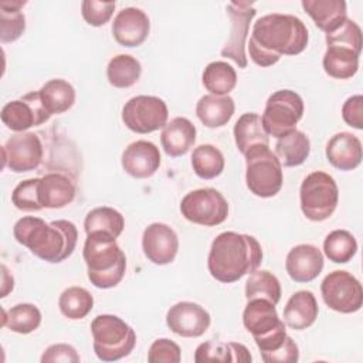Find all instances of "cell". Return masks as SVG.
Segmentation results:
<instances>
[{
	"instance_id": "obj_1",
	"label": "cell",
	"mask_w": 363,
	"mask_h": 363,
	"mask_svg": "<svg viewBox=\"0 0 363 363\" xmlns=\"http://www.w3.org/2000/svg\"><path fill=\"white\" fill-rule=\"evenodd\" d=\"M309 41L305 23L292 14H265L254 26L248 52L258 67H271L282 55L301 54Z\"/></svg>"
},
{
	"instance_id": "obj_2",
	"label": "cell",
	"mask_w": 363,
	"mask_h": 363,
	"mask_svg": "<svg viewBox=\"0 0 363 363\" xmlns=\"http://www.w3.org/2000/svg\"><path fill=\"white\" fill-rule=\"evenodd\" d=\"M16 241L30 250L40 259L58 264L71 257L77 247L78 231L68 220H54L45 223L40 217L27 216L13 227Z\"/></svg>"
},
{
	"instance_id": "obj_3",
	"label": "cell",
	"mask_w": 363,
	"mask_h": 363,
	"mask_svg": "<svg viewBox=\"0 0 363 363\" xmlns=\"http://www.w3.org/2000/svg\"><path fill=\"white\" fill-rule=\"evenodd\" d=\"M261 262L262 248L255 237L224 231L211 242L207 268L214 279L231 284L254 272Z\"/></svg>"
},
{
	"instance_id": "obj_4",
	"label": "cell",
	"mask_w": 363,
	"mask_h": 363,
	"mask_svg": "<svg viewBox=\"0 0 363 363\" xmlns=\"http://www.w3.org/2000/svg\"><path fill=\"white\" fill-rule=\"evenodd\" d=\"M82 257L86 264L88 279L94 286L109 289L123 279L126 257L118 245L116 238L102 233L88 234Z\"/></svg>"
},
{
	"instance_id": "obj_5",
	"label": "cell",
	"mask_w": 363,
	"mask_h": 363,
	"mask_svg": "<svg viewBox=\"0 0 363 363\" xmlns=\"http://www.w3.org/2000/svg\"><path fill=\"white\" fill-rule=\"evenodd\" d=\"M94 352L102 362H116L135 349V330L116 315H98L91 322Z\"/></svg>"
},
{
	"instance_id": "obj_6",
	"label": "cell",
	"mask_w": 363,
	"mask_h": 363,
	"mask_svg": "<svg viewBox=\"0 0 363 363\" xmlns=\"http://www.w3.org/2000/svg\"><path fill=\"white\" fill-rule=\"evenodd\" d=\"M245 183L248 190L261 199L274 197L284 183L282 164L269 146L259 145L245 155Z\"/></svg>"
},
{
	"instance_id": "obj_7",
	"label": "cell",
	"mask_w": 363,
	"mask_h": 363,
	"mask_svg": "<svg viewBox=\"0 0 363 363\" xmlns=\"http://www.w3.org/2000/svg\"><path fill=\"white\" fill-rule=\"evenodd\" d=\"M301 210L311 221H325L336 210L339 189L335 179L326 172L309 173L299 189Z\"/></svg>"
},
{
	"instance_id": "obj_8",
	"label": "cell",
	"mask_w": 363,
	"mask_h": 363,
	"mask_svg": "<svg viewBox=\"0 0 363 363\" xmlns=\"http://www.w3.org/2000/svg\"><path fill=\"white\" fill-rule=\"evenodd\" d=\"M303 99L295 91L279 89L269 95L261 116L268 136L278 139L296 129V123L303 116Z\"/></svg>"
},
{
	"instance_id": "obj_9",
	"label": "cell",
	"mask_w": 363,
	"mask_h": 363,
	"mask_svg": "<svg viewBox=\"0 0 363 363\" xmlns=\"http://www.w3.org/2000/svg\"><path fill=\"white\" fill-rule=\"evenodd\" d=\"M180 213L193 224L214 227L227 220L228 203L225 197L213 187L197 189L182 199Z\"/></svg>"
},
{
	"instance_id": "obj_10",
	"label": "cell",
	"mask_w": 363,
	"mask_h": 363,
	"mask_svg": "<svg viewBox=\"0 0 363 363\" xmlns=\"http://www.w3.org/2000/svg\"><path fill=\"white\" fill-rule=\"evenodd\" d=\"M320 292L326 306L335 312L354 313L363 305L362 284L347 271L329 272L320 284Z\"/></svg>"
},
{
	"instance_id": "obj_11",
	"label": "cell",
	"mask_w": 363,
	"mask_h": 363,
	"mask_svg": "<svg viewBox=\"0 0 363 363\" xmlns=\"http://www.w3.org/2000/svg\"><path fill=\"white\" fill-rule=\"evenodd\" d=\"M169 109L166 102L153 95L130 98L122 108V121L128 129L136 133H150L167 123Z\"/></svg>"
},
{
	"instance_id": "obj_12",
	"label": "cell",
	"mask_w": 363,
	"mask_h": 363,
	"mask_svg": "<svg viewBox=\"0 0 363 363\" xmlns=\"http://www.w3.org/2000/svg\"><path fill=\"white\" fill-rule=\"evenodd\" d=\"M225 10L231 21V33L220 54L221 57L233 60L238 68H247L248 60L245 54V45L250 24L255 17L257 10L254 4L248 1H230Z\"/></svg>"
},
{
	"instance_id": "obj_13",
	"label": "cell",
	"mask_w": 363,
	"mask_h": 363,
	"mask_svg": "<svg viewBox=\"0 0 363 363\" xmlns=\"http://www.w3.org/2000/svg\"><path fill=\"white\" fill-rule=\"evenodd\" d=\"M3 167L14 173H24L37 169L43 160L44 149L37 133L18 132L7 139L1 147Z\"/></svg>"
},
{
	"instance_id": "obj_14",
	"label": "cell",
	"mask_w": 363,
	"mask_h": 363,
	"mask_svg": "<svg viewBox=\"0 0 363 363\" xmlns=\"http://www.w3.org/2000/svg\"><path fill=\"white\" fill-rule=\"evenodd\" d=\"M3 125L14 132H26L31 126H40L45 123L51 115L45 111L40 92L31 91L23 95L20 99L7 102L0 113Z\"/></svg>"
},
{
	"instance_id": "obj_15",
	"label": "cell",
	"mask_w": 363,
	"mask_h": 363,
	"mask_svg": "<svg viewBox=\"0 0 363 363\" xmlns=\"http://www.w3.org/2000/svg\"><path fill=\"white\" fill-rule=\"evenodd\" d=\"M210 323V313L196 302H177L166 313L167 328L183 337H199L204 335Z\"/></svg>"
},
{
	"instance_id": "obj_16",
	"label": "cell",
	"mask_w": 363,
	"mask_h": 363,
	"mask_svg": "<svg viewBox=\"0 0 363 363\" xmlns=\"http://www.w3.org/2000/svg\"><path fill=\"white\" fill-rule=\"evenodd\" d=\"M142 250L145 257L155 265H167L177 255L179 237L170 225L152 223L143 230Z\"/></svg>"
},
{
	"instance_id": "obj_17",
	"label": "cell",
	"mask_w": 363,
	"mask_h": 363,
	"mask_svg": "<svg viewBox=\"0 0 363 363\" xmlns=\"http://www.w3.org/2000/svg\"><path fill=\"white\" fill-rule=\"evenodd\" d=\"M242 323L252 335L255 343L286 329L285 322L278 316L275 305L262 298L250 299L247 302L242 312Z\"/></svg>"
},
{
	"instance_id": "obj_18",
	"label": "cell",
	"mask_w": 363,
	"mask_h": 363,
	"mask_svg": "<svg viewBox=\"0 0 363 363\" xmlns=\"http://www.w3.org/2000/svg\"><path fill=\"white\" fill-rule=\"evenodd\" d=\"M150 31L147 14L138 7H125L113 18L112 35L122 47L133 48L142 45Z\"/></svg>"
},
{
	"instance_id": "obj_19",
	"label": "cell",
	"mask_w": 363,
	"mask_h": 363,
	"mask_svg": "<svg viewBox=\"0 0 363 363\" xmlns=\"http://www.w3.org/2000/svg\"><path fill=\"white\" fill-rule=\"evenodd\" d=\"M121 164L125 173L135 179L152 177L160 166L159 147L149 140H136L122 153Z\"/></svg>"
},
{
	"instance_id": "obj_20",
	"label": "cell",
	"mask_w": 363,
	"mask_h": 363,
	"mask_svg": "<svg viewBox=\"0 0 363 363\" xmlns=\"http://www.w3.org/2000/svg\"><path fill=\"white\" fill-rule=\"evenodd\" d=\"M285 269L292 281L299 284L311 282L323 269V254L312 244L295 245L286 254Z\"/></svg>"
},
{
	"instance_id": "obj_21",
	"label": "cell",
	"mask_w": 363,
	"mask_h": 363,
	"mask_svg": "<svg viewBox=\"0 0 363 363\" xmlns=\"http://www.w3.org/2000/svg\"><path fill=\"white\" fill-rule=\"evenodd\" d=\"M325 153L333 167L349 172L362 163V142L350 132H339L329 139Z\"/></svg>"
},
{
	"instance_id": "obj_22",
	"label": "cell",
	"mask_w": 363,
	"mask_h": 363,
	"mask_svg": "<svg viewBox=\"0 0 363 363\" xmlns=\"http://www.w3.org/2000/svg\"><path fill=\"white\" fill-rule=\"evenodd\" d=\"M74 182L62 173L51 172L40 177L38 199L43 208H62L75 199Z\"/></svg>"
},
{
	"instance_id": "obj_23",
	"label": "cell",
	"mask_w": 363,
	"mask_h": 363,
	"mask_svg": "<svg viewBox=\"0 0 363 363\" xmlns=\"http://www.w3.org/2000/svg\"><path fill=\"white\" fill-rule=\"evenodd\" d=\"M197 136L196 126L183 116L173 118L167 122L160 133V143L164 153L170 157L186 155L194 145Z\"/></svg>"
},
{
	"instance_id": "obj_24",
	"label": "cell",
	"mask_w": 363,
	"mask_h": 363,
	"mask_svg": "<svg viewBox=\"0 0 363 363\" xmlns=\"http://www.w3.org/2000/svg\"><path fill=\"white\" fill-rule=\"evenodd\" d=\"M319 313L315 295L311 291H296L288 299L284 308V322L294 330H305L311 328Z\"/></svg>"
},
{
	"instance_id": "obj_25",
	"label": "cell",
	"mask_w": 363,
	"mask_h": 363,
	"mask_svg": "<svg viewBox=\"0 0 363 363\" xmlns=\"http://www.w3.org/2000/svg\"><path fill=\"white\" fill-rule=\"evenodd\" d=\"M235 111L234 99L230 95H204L196 105V115L200 122L211 129L221 128L230 122Z\"/></svg>"
},
{
	"instance_id": "obj_26",
	"label": "cell",
	"mask_w": 363,
	"mask_h": 363,
	"mask_svg": "<svg viewBox=\"0 0 363 363\" xmlns=\"http://www.w3.org/2000/svg\"><path fill=\"white\" fill-rule=\"evenodd\" d=\"M303 10L315 26L326 34L337 28L346 18V1L343 0H302Z\"/></svg>"
},
{
	"instance_id": "obj_27",
	"label": "cell",
	"mask_w": 363,
	"mask_h": 363,
	"mask_svg": "<svg viewBox=\"0 0 363 363\" xmlns=\"http://www.w3.org/2000/svg\"><path fill=\"white\" fill-rule=\"evenodd\" d=\"M252 360L251 353L242 343L237 342H204L200 343L194 352L196 363H207V362H237V363H250Z\"/></svg>"
},
{
	"instance_id": "obj_28",
	"label": "cell",
	"mask_w": 363,
	"mask_h": 363,
	"mask_svg": "<svg viewBox=\"0 0 363 363\" xmlns=\"http://www.w3.org/2000/svg\"><path fill=\"white\" fill-rule=\"evenodd\" d=\"M234 140L240 153L245 155L250 149L265 145L269 146V136L265 132L261 116L254 112L242 113L234 125Z\"/></svg>"
},
{
	"instance_id": "obj_29",
	"label": "cell",
	"mask_w": 363,
	"mask_h": 363,
	"mask_svg": "<svg viewBox=\"0 0 363 363\" xmlns=\"http://www.w3.org/2000/svg\"><path fill=\"white\" fill-rule=\"evenodd\" d=\"M309 153L311 140L302 130L298 129L278 138L275 143V156L285 167L301 166L308 159Z\"/></svg>"
},
{
	"instance_id": "obj_30",
	"label": "cell",
	"mask_w": 363,
	"mask_h": 363,
	"mask_svg": "<svg viewBox=\"0 0 363 363\" xmlns=\"http://www.w3.org/2000/svg\"><path fill=\"white\" fill-rule=\"evenodd\" d=\"M255 345L265 363H296L299 360V349L294 339L288 336L286 329L279 330Z\"/></svg>"
},
{
	"instance_id": "obj_31",
	"label": "cell",
	"mask_w": 363,
	"mask_h": 363,
	"mask_svg": "<svg viewBox=\"0 0 363 363\" xmlns=\"http://www.w3.org/2000/svg\"><path fill=\"white\" fill-rule=\"evenodd\" d=\"M360 54L339 45H328L322 64L325 72L336 79H349L359 69Z\"/></svg>"
},
{
	"instance_id": "obj_32",
	"label": "cell",
	"mask_w": 363,
	"mask_h": 363,
	"mask_svg": "<svg viewBox=\"0 0 363 363\" xmlns=\"http://www.w3.org/2000/svg\"><path fill=\"white\" fill-rule=\"evenodd\" d=\"M40 98L45 111L52 115H60L67 112L75 102L74 86L61 78H54L47 81L40 88Z\"/></svg>"
},
{
	"instance_id": "obj_33",
	"label": "cell",
	"mask_w": 363,
	"mask_h": 363,
	"mask_svg": "<svg viewBox=\"0 0 363 363\" xmlns=\"http://www.w3.org/2000/svg\"><path fill=\"white\" fill-rule=\"evenodd\" d=\"M123 228H125L123 216L118 210L106 206L92 208L84 220V230L86 235L92 233H102L113 238H118L122 234Z\"/></svg>"
},
{
	"instance_id": "obj_34",
	"label": "cell",
	"mask_w": 363,
	"mask_h": 363,
	"mask_svg": "<svg viewBox=\"0 0 363 363\" xmlns=\"http://www.w3.org/2000/svg\"><path fill=\"white\" fill-rule=\"evenodd\" d=\"M41 312L34 303H17L9 311L3 309L1 326L11 332L27 335L38 329L41 325Z\"/></svg>"
},
{
	"instance_id": "obj_35",
	"label": "cell",
	"mask_w": 363,
	"mask_h": 363,
	"mask_svg": "<svg viewBox=\"0 0 363 363\" xmlns=\"http://www.w3.org/2000/svg\"><path fill=\"white\" fill-rule=\"evenodd\" d=\"M142 74L140 62L129 54H118L109 60L106 67L108 82L115 88H129L135 85Z\"/></svg>"
},
{
	"instance_id": "obj_36",
	"label": "cell",
	"mask_w": 363,
	"mask_h": 363,
	"mask_svg": "<svg viewBox=\"0 0 363 363\" xmlns=\"http://www.w3.org/2000/svg\"><path fill=\"white\" fill-rule=\"evenodd\" d=\"M225 159L218 147L210 143L194 147L191 153V167L203 180H211L220 176L224 170Z\"/></svg>"
},
{
	"instance_id": "obj_37",
	"label": "cell",
	"mask_w": 363,
	"mask_h": 363,
	"mask_svg": "<svg viewBox=\"0 0 363 363\" xmlns=\"http://www.w3.org/2000/svg\"><path fill=\"white\" fill-rule=\"evenodd\" d=\"M26 1L4 0L0 1V41L13 43L21 37L26 30V17L21 11Z\"/></svg>"
},
{
	"instance_id": "obj_38",
	"label": "cell",
	"mask_w": 363,
	"mask_h": 363,
	"mask_svg": "<svg viewBox=\"0 0 363 363\" xmlns=\"http://www.w3.org/2000/svg\"><path fill=\"white\" fill-rule=\"evenodd\" d=\"M201 81L213 95H228L237 85V72L225 61H213L204 68Z\"/></svg>"
},
{
	"instance_id": "obj_39",
	"label": "cell",
	"mask_w": 363,
	"mask_h": 363,
	"mask_svg": "<svg viewBox=\"0 0 363 363\" xmlns=\"http://www.w3.org/2000/svg\"><path fill=\"white\" fill-rule=\"evenodd\" d=\"M281 284L279 279L267 269H255L250 274L245 282V298L247 301L262 298L274 305H277L281 299Z\"/></svg>"
},
{
	"instance_id": "obj_40",
	"label": "cell",
	"mask_w": 363,
	"mask_h": 363,
	"mask_svg": "<svg viewBox=\"0 0 363 363\" xmlns=\"http://www.w3.org/2000/svg\"><path fill=\"white\" fill-rule=\"evenodd\" d=\"M58 308L71 320L84 319L94 308V296L82 286H69L60 295Z\"/></svg>"
},
{
	"instance_id": "obj_41",
	"label": "cell",
	"mask_w": 363,
	"mask_h": 363,
	"mask_svg": "<svg viewBox=\"0 0 363 363\" xmlns=\"http://www.w3.org/2000/svg\"><path fill=\"white\" fill-rule=\"evenodd\" d=\"M323 251L335 264L349 262L357 252V241L347 230H333L323 241Z\"/></svg>"
},
{
	"instance_id": "obj_42",
	"label": "cell",
	"mask_w": 363,
	"mask_h": 363,
	"mask_svg": "<svg viewBox=\"0 0 363 363\" xmlns=\"http://www.w3.org/2000/svg\"><path fill=\"white\" fill-rule=\"evenodd\" d=\"M325 40L328 45L346 47L359 54L362 52V30L350 18H346L337 28L328 33Z\"/></svg>"
},
{
	"instance_id": "obj_43",
	"label": "cell",
	"mask_w": 363,
	"mask_h": 363,
	"mask_svg": "<svg viewBox=\"0 0 363 363\" xmlns=\"http://www.w3.org/2000/svg\"><path fill=\"white\" fill-rule=\"evenodd\" d=\"M38 183L40 177L27 179L20 182L13 193H11V203L16 208L21 211H40L43 206L40 204L38 199Z\"/></svg>"
},
{
	"instance_id": "obj_44",
	"label": "cell",
	"mask_w": 363,
	"mask_h": 363,
	"mask_svg": "<svg viewBox=\"0 0 363 363\" xmlns=\"http://www.w3.org/2000/svg\"><path fill=\"white\" fill-rule=\"evenodd\" d=\"M115 7H116L115 1L85 0L81 3V14L89 26L101 27L111 20L115 11Z\"/></svg>"
},
{
	"instance_id": "obj_45",
	"label": "cell",
	"mask_w": 363,
	"mask_h": 363,
	"mask_svg": "<svg viewBox=\"0 0 363 363\" xmlns=\"http://www.w3.org/2000/svg\"><path fill=\"white\" fill-rule=\"evenodd\" d=\"M182 360V350L177 343L170 339H156L147 352L149 363H179Z\"/></svg>"
},
{
	"instance_id": "obj_46",
	"label": "cell",
	"mask_w": 363,
	"mask_h": 363,
	"mask_svg": "<svg viewBox=\"0 0 363 363\" xmlns=\"http://www.w3.org/2000/svg\"><path fill=\"white\" fill-rule=\"evenodd\" d=\"M81 360L79 354L77 353L75 347L67 343H55L48 346L43 356V363H55V362H65V363H78Z\"/></svg>"
},
{
	"instance_id": "obj_47",
	"label": "cell",
	"mask_w": 363,
	"mask_h": 363,
	"mask_svg": "<svg viewBox=\"0 0 363 363\" xmlns=\"http://www.w3.org/2000/svg\"><path fill=\"white\" fill-rule=\"evenodd\" d=\"M342 116L349 126L362 130L363 129V96L362 95L349 96L342 106Z\"/></svg>"
},
{
	"instance_id": "obj_48",
	"label": "cell",
	"mask_w": 363,
	"mask_h": 363,
	"mask_svg": "<svg viewBox=\"0 0 363 363\" xmlns=\"http://www.w3.org/2000/svg\"><path fill=\"white\" fill-rule=\"evenodd\" d=\"M1 269H3V285H1V298H4V296H7V294L10 292V291H13V288H14V279H13V277L7 281V278H9V271H7V268H6V265H1Z\"/></svg>"
}]
</instances>
